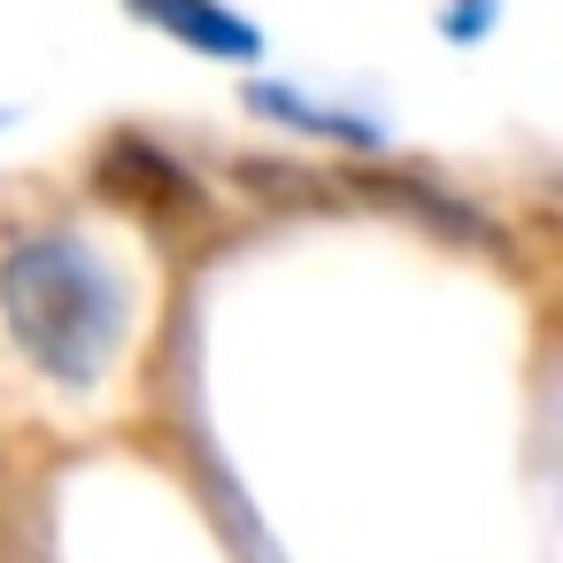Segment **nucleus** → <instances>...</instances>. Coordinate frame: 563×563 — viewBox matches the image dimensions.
Listing matches in <instances>:
<instances>
[{"label":"nucleus","instance_id":"obj_1","mask_svg":"<svg viewBox=\"0 0 563 563\" xmlns=\"http://www.w3.org/2000/svg\"><path fill=\"white\" fill-rule=\"evenodd\" d=\"M0 317H9V340L55 386L86 394L124 340V286L86 240L32 232L0 255Z\"/></svg>","mask_w":563,"mask_h":563},{"label":"nucleus","instance_id":"obj_2","mask_svg":"<svg viewBox=\"0 0 563 563\" xmlns=\"http://www.w3.org/2000/svg\"><path fill=\"white\" fill-rule=\"evenodd\" d=\"M86 186H93V201H109L117 217L147 224V232H201L209 224V186L147 132H109Z\"/></svg>","mask_w":563,"mask_h":563},{"label":"nucleus","instance_id":"obj_3","mask_svg":"<svg viewBox=\"0 0 563 563\" xmlns=\"http://www.w3.org/2000/svg\"><path fill=\"white\" fill-rule=\"evenodd\" d=\"M347 186H355L371 209L417 217L424 232H440V240H455V247H501V232H494L471 201H455L448 186H432V178H409V170H355Z\"/></svg>","mask_w":563,"mask_h":563},{"label":"nucleus","instance_id":"obj_4","mask_svg":"<svg viewBox=\"0 0 563 563\" xmlns=\"http://www.w3.org/2000/svg\"><path fill=\"white\" fill-rule=\"evenodd\" d=\"M124 9H132L140 24H155L163 40L209 55V63H255V55H263V32H255L247 16H232L224 0H124Z\"/></svg>","mask_w":563,"mask_h":563},{"label":"nucleus","instance_id":"obj_5","mask_svg":"<svg viewBox=\"0 0 563 563\" xmlns=\"http://www.w3.org/2000/svg\"><path fill=\"white\" fill-rule=\"evenodd\" d=\"M247 109H255V117H278V124H294V132H317V140H347V147H378V140H386L371 117L317 109V101H301L294 86H271V78H247Z\"/></svg>","mask_w":563,"mask_h":563},{"label":"nucleus","instance_id":"obj_6","mask_svg":"<svg viewBox=\"0 0 563 563\" xmlns=\"http://www.w3.org/2000/svg\"><path fill=\"white\" fill-rule=\"evenodd\" d=\"M486 9H494V0H455V9H448V40H478L486 32Z\"/></svg>","mask_w":563,"mask_h":563}]
</instances>
